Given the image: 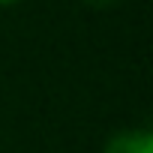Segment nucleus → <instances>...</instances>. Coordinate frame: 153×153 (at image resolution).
<instances>
[{"label":"nucleus","instance_id":"obj_2","mask_svg":"<svg viewBox=\"0 0 153 153\" xmlns=\"http://www.w3.org/2000/svg\"><path fill=\"white\" fill-rule=\"evenodd\" d=\"M84 6H90V9H114V6H120L123 0H81Z\"/></svg>","mask_w":153,"mask_h":153},{"label":"nucleus","instance_id":"obj_1","mask_svg":"<svg viewBox=\"0 0 153 153\" xmlns=\"http://www.w3.org/2000/svg\"><path fill=\"white\" fill-rule=\"evenodd\" d=\"M102 153H153V132L144 126L120 129L105 141Z\"/></svg>","mask_w":153,"mask_h":153},{"label":"nucleus","instance_id":"obj_3","mask_svg":"<svg viewBox=\"0 0 153 153\" xmlns=\"http://www.w3.org/2000/svg\"><path fill=\"white\" fill-rule=\"evenodd\" d=\"M15 3H21V0H0V9H6V6H15Z\"/></svg>","mask_w":153,"mask_h":153}]
</instances>
